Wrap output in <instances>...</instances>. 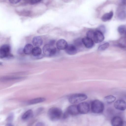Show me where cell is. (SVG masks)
Listing matches in <instances>:
<instances>
[{"mask_svg": "<svg viewBox=\"0 0 126 126\" xmlns=\"http://www.w3.org/2000/svg\"><path fill=\"white\" fill-rule=\"evenodd\" d=\"M47 115L50 120L56 121L59 120L62 115V111L60 108L56 107H52L48 110Z\"/></svg>", "mask_w": 126, "mask_h": 126, "instance_id": "6da1fadb", "label": "cell"}, {"mask_svg": "<svg viewBox=\"0 0 126 126\" xmlns=\"http://www.w3.org/2000/svg\"><path fill=\"white\" fill-rule=\"evenodd\" d=\"M104 108L103 103L100 100H95L91 103V110L94 113L99 114L102 113L104 110Z\"/></svg>", "mask_w": 126, "mask_h": 126, "instance_id": "7a4b0ae2", "label": "cell"}, {"mask_svg": "<svg viewBox=\"0 0 126 126\" xmlns=\"http://www.w3.org/2000/svg\"><path fill=\"white\" fill-rule=\"evenodd\" d=\"M43 53L47 56H51L56 55L58 52L57 50L53 45L49 44H46L43 47Z\"/></svg>", "mask_w": 126, "mask_h": 126, "instance_id": "3957f363", "label": "cell"}, {"mask_svg": "<svg viewBox=\"0 0 126 126\" xmlns=\"http://www.w3.org/2000/svg\"><path fill=\"white\" fill-rule=\"evenodd\" d=\"M11 48L7 44L2 45L0 48V58L1 59L5 58H10L13 56L11 53Z\"/></svg>", "mask_w": 126, "mask_h": 126, "instance_id": "277c9868", "label": "cell"}, {"mask_svg": "<svg viewBox=\"0 0 126 126\" xmlns=\"http://www.w3.org/2000/svg\"><path fill=\"white\" fill-rule=\"evenodd\" d=\"M87 95L84 94L77 93L70 96L69 98V102L72 104H75L86 99Z\"/></svg>", "mask_w": 126, "mask_h": 126, "instance_id": "5b68a950", "label": "cell"}, {"mask_svg": "<svg viewBox=\"0 0 126 126\" xmlns=\"http://www.w3.org/2000/svg\"><path fill=\"white\" fill-rule=\"evenodd\" d=\"M77 107L79 113L81 114H86L90 110L89 104L86 102L80 103L77 105Z\"/></svg>", "mask_w": 126, "mask_h": 126, "instance_id": "8992f818", "label": "cell"}, {"mask_svg": "<svg viewBox=\"0 0 126 126\" xmlns=\"http://www.w3.org/2000/svg\"><path fill=\"white\" fill-rule=\"evenodd\" d=\"M114 106L118 110L124 111L126 109V102L122 99L118 100L114 102Z\"/></svg>", "mask_w": 126, "mask_h": 126, "instance_id": "52a82bcc", "label": "cell"}, {"mask_svg": "<svg viewBox=\"0 0 126 126\" xmlns=\"http://www.w3.org/2000/svg\"><path fill=\"white\" fill-rule=\"evenodd\" d=\"M104 39L103 34L100 31L96 30L93 38V40L96 43H99L102 42Z\"/></svg>", "mask_w": 126, "mask_h": 126, "instance_id": "ba28073f", "label": "cell"}, {"mask_svg": "<svg viewBox=\"0 0 126 126\" xmlns=\"http://www.w3.org/2000/svg\"><path fill=\"white\" fill-rule=\"evenodd\" d=\"M124 122L121 118L118 116L114 117L111 121V125L113 126H123Z\"/></svg>", "mask_w": 126, "mask_h": 126, "instance_id": "9c48e42d", "label": "cell"}, {"mask_svg": "<svg viewBox=\"0 0 126 126\" xmlns=\"http://www.w3.org/2000/svg\"><path fill=\"white\" fill-rule=\"evenodd\" d=\"M66 52L70 55L75 54L77 52V49L73 44H69L65 49Z\"/></svg>", "mask_w": 126, "mask_h": 126, "instance_id": "30bf717a", "label": "cell"}, {"mask_svg": "<svg viewBox=\"0 0 126 126\" xmlns=\"http://www.w3.org/2000/svg\"><path fill=\"white\" fill-rule=\"evenodd\" d=\"M66 111L69 115H76L79 113L77 106L76 105H71L69 106Z\"/></svg>", "mask_w": 126, "mask_h": 126, "instance_id": "8fae6325", "label": "cell"}, {"mask_svg": "<svg viewBox=\"0 0 126 126\" xmlns=\"http://www.w3.org/2000/svg\"><path fill=\"white\" fill-rule=\"evenodd\" d=\"M68 45L65 40L63 39H61L57 42L56 45L58 50H63L66 48Z\"/></svg>", "mask_w": 126, "mask_h": 126, "instance_id": "7c38bea8", "label": "cell"}, {"mask_svg": "<svg viewBox=\"0 0 126 126\" xmlns=\"http://www.w3.org/2000/svg\"><path fill=\"white\" fill-rule=\"evenodd\" d=\"M83 44L87 48H90L94 45V42L92 39L87 37L82 38Z\"/></svg>", "mask_w": 126, "mask_h": 126, "instance_id": "4fadbf2b", "label": "cell"}, {"mask_svg": "<svg viewBox=\"0 0 126 126\" xmlns=\"http://www.w3.org/2000/svg\"><path fill=\"white\" fill-rule=\"evenodd\" d=\"M32 42L34 46L39 47L42 44L43 40L42 38L40 36H36L33 37Z\"/></svg>", "mask_w": 126, "mask_h": 126, "instance_id": "5bb4252c", "label": "cell"}, {"mask_svg": "<svg viewBox=\"0 0 126 126\" xmlns=\"http://www.w3.org/2000/svg\"><path fill=\"white\" fill-rule=\"evenodd\" d=\"M33 115V111L31 110H28L25 112L22 116L21 118L24 121H26L32 117Z\"/></svg>", "mask_w": 126, "mask_h": 126, "instance_id": "9a60e30c", "label": "cell"}, {"mask_svg": "<svg viewBox=\"0 0 126 126\" xmlns=\"http://www.w3.org/2000/svg\"><path fill=\"white\" fill-rule=\"evenodd\" d=\"M46 99L44 97H39L30 100L27 102V104L29 105H32L44 102Z\"/></svg>", "mask_w": 126, "mask_h": 126, "instance_id": "2e32d148", "label": "cell"}, {"mask_svg": "<svg viewBox=\"0 0 126 126\" xmlns=\"http://www.w3.org/2000/svg\"><path fill=\"white\" fill-rule=\"evenodd\" d=\"M116 16L118 19L120 20L125 19L126 17V13L125 10L121 9L117 12Z\"/></svg>", "mask_w": 126, "mask_h": 126, "instance_id": "e0dca14e", "label": "cell"}, {"mask_svg": "<svg viewBox=\"0 0 126 126\" xmlns=\"http://www.w3.org/2000/svg\"><path fill=\"white\" fill-rule=\"evenodd\" d=\"M42 50L39 47H35L33 48L32 54L33 56L35 58H39V57L41 56Z\"/></svg>", "mask_w": 126, "mask_h": 126, "instance_id": "ac0fdd59", "label": "cell"}, {"mask_svg": "<svg viewBox=\"0 0 126 126\" xmlns=\"http://www.w3.org/2000/svg\"><path fill=\"white\" fill-rule=\"evenodd\" d=\"M23 77H4L0 78L2 81H7L13 80H17L24 78Z\"/></svg>", "mask_w": 126, "mask_h": 126, "instance_id": "d6986e66", "label": "cell"}, {"mask_svg": "<svg viewBox=\"0 0 126 126\" xmlns=\"http://www.w3.org/2000/svg\"><path fill=\"white\" fill-rule=\"evenodd\" d=\"M33 48V46L32 44H27L23 49V52L27 55L30 54L32 53Z\"/></svg>", "mask_w": 126, "mask_h": 126, "instance_id": "ffe728a7", "label": "cell"}, {"mask_svg": "<svg viewBox=\"0 0 126 126\" xmlns=\"http://www.w3.org/2000/svg\"><path fill=\"white\" fill-rule=\"evenodd\" d=\"M113 13L112 11L107 13L104 14L102 17L101 19L104 22H106L110 20L112 18Z\"/></svg>", "mask_w": 126, "mask_h": 126, "instance_id": "44dd1931", "label": "cell"}, {"mask_svg": "<svg viewBox=\"0 0 126 126\" xmlns=\"http://www.w3.org/2000/svg\"><path fill=\"white\" fill-rule=\"evenodd\" d=\"M116 98L112 95H109L106 96L104 98L105 102L108 104H111L115 101Z\"/></svg>", "mask_w": 126, "mask_h": 126, "instance_id": "7402d4cb", "label": "cell"}, {"mask_svg": "<svg viewBox=\"0 0 126 126\" xmlns=\"http://www.w3.org/2000/svg\"><path fill=\"white\" fill-rule=\"evenodd\" d=\"M82 41V39L78 38L75 39L74 41V45L77 48V47H81L83 44Z\"/></svg>", "mask_w": 126, "mask_h": 126, "instance_id": "603a6c76", "label": "cell"}, {"mask_svg": "<svg viewBox=\"0 0 126 126\" xmlns=\"http://www.w3.org/2000/svg\"><path fill=\"white\" fill-rule=\"evenodd\" d=\"M110 45L108 42H106L100 45L98 48V50L100 51L104 50L109 47Z\"/></svg>", "mask_w": 126, "mask_h": 126, "instance_id": "cb8c5ba5", "label": "cell"}, {"mask_svg": "<svg viewBox=\"0 0 126 126\" xmlns=\"http://www.w3.org/2000/svg\"><path fill=\"white\" fill-rule=\"evenodd\" d=\"M118 31L120 34H124L126 31V26L124 25H121L118 27Z\"/></svg>", "mask_w": 126, "mask_h": 126, "instance_id": "d4e9b609", "label": "cell"}, {"mask_svg": "<svg viewBox=\"0 0 126 126\" xmlns=\"http://www.w3.org/2000/svg\"><path fill=\"white\" fill-rule=\"evenodd\" d=\"M94 32L95 31L92 30H90L88 31L86 33L87 37L92 39H93Z\"/></svg>", "mask_w": 126, "mask_h": 126, "instance_id": "484cf974", "label": "cell"}, {"mask_svg": "<svg viewBox=\"0 0 126 126\" xmlns=\"http://www.w3.org/2000/svg\"><path fill=\"white\" fill-rule=\"evenodd\" d=\"M96 30L100 31L104 34L106 31V28L104 25H101L98 27Z\"/></svg>", "mask_w": 126, "mask_h": 126, "instance_id": "4316f807", "label": "cell"}, {"mask_svg": "<svg viewBox=\"0 0 126 126\" xmlns=\"http://www.w3.org/2000/svg\"><path fill=\"white\" fill-rule=\"evenodd\" d=\"M116 46L122 49L126 50V45L122 43H118Z\"/></svg>", "mask_w": 126, "mask_h": 126, "instance_id": "83f0119b", "label": "cell"}, {"mask_svg": "<svg viewBox=\"0 0 126 126\" xmlns=\"http://www.w3.org/2000/svg\"><path fill=\"white\" fill-rule=\"evenodd\" d=\"M14 117V114L13 113H10L6 119L7 121L8 122L12 121L13 120Z\"/></svg>", "mask_w": 126, "mask_h": 126, "instance_id": "f1b7e54d", "label": "cell"}, {"mask_svg": "<svg viewBox=\"0 0 126 126\" xmlns=\"http://www.w3.org/2000/svg\"><path fill=\"white\" fill-rule=\"evenodd\" d=\"M42 0H30V2L31 4H34L40 2Z\"/></svg>", "mask_w": 126, "mask_h": 126, "instance_id": "f546056e", "label": "cell"}, {"mask_svg": "<svg viewBox=\"0 0 126 126\" xmlns=\"http://www.w3.org/2000/svg\"><path fill=\"white\" fill-rule=\"evenodd\" d=\"M21 0H9V2L12 4H16L19 2Z\"/></svg>", "mask_w": 126, "mask_h": 126, "instance_id": "4dcf8cb0", "label": "cell"}, {"mask_svg": "<svg viewBox=\"0 0 126 126\" xmlns=\"http://www.w3.org/2000/svg\"><path fill=\"white\" fill-rule=\"evenodd\" d=\"M43 110V108L42 107L40 108H38L37 112V114H38L39 113L40 114V113L41 112H42Z\"/></svg>", "mask_w": 126, "mask_h": 126, "instance_id": "1f68e13d", "label": "cell"}, {"mask_svg": "<svg viewBox=\"0 0 126 126\" xmlns=\"http://www.w3.org/2000/svg\"><path fill=\"white\" fill-rule=\"evenodd\" d=\"M36 126H44L45 124L44 123L42 122H38L35 125Z\"/></svg>", "mask_w": 126, "mask_h": 126, "instance_id": "d6a6232c", "label": "cell"}, {"mask_svg": "<svg viewBox=\"0 0 126 126\" xmlns=\"http://www.w3.org/2000/svg\"><path fill=\"white\" fill-rule=\"evenodd\" d=\"M121 5L124 6L126 5V0H122L121 1Z\"/></svg>", "mask_w": 126, "mask_h": 126, "instance_id": "836d02e7", "label": "cell"}, {"mask_svg": "<svg viewBox=\"0 0 126 126\" xmlns=\"http://www.w3.org/2000/svg\"><path fill=\"white\" fill-rule=\"evenodd\" d=\"M55 41L54 40H51L50 41L49 44L54 45L55 44Z\"/></svg>", "mask_w": 126, "mask_h": 126, "instance_id": "e575fe53", "label": "cell"}, {"mask_svg": "<svg viewBox=\"0 0 126 126\" xmlns=\"http://www.w3.org/2000/svg\"><path fill=\"white\" fill-rule=\"evenodd\" d=\"M6 126H13V125L11 123H9L7 124H6Z\"/></svg>", "mask_w": 126, "mask_h": 126, "instance_id": "d590c367", "label": "cell"}, {"mask_svg": "<svg viewBox=\"0 0 126 126\" xmlns=\"http://www.w3.org/2000/svg\"><path fill=\"white\" fill-rule=\"evenodd\" d=\"M124 34H125V37H126V31L125 33H124Z\"/></svg>", "mask_w": 126, "mask_h": 126, "instance_id": "8d00e7d4", "label": "cell"}]
</instances>
